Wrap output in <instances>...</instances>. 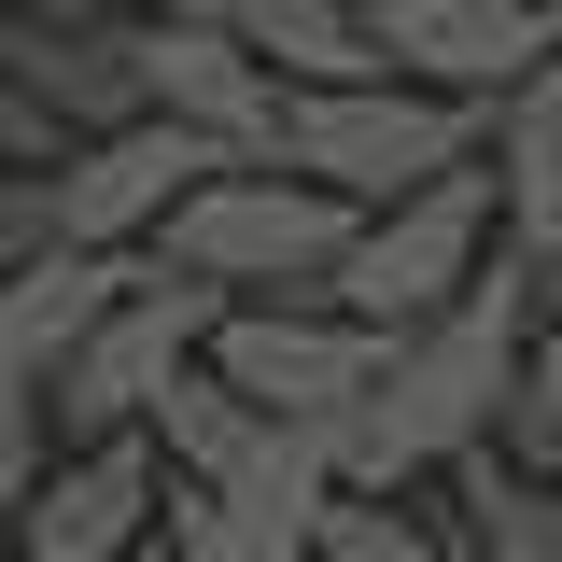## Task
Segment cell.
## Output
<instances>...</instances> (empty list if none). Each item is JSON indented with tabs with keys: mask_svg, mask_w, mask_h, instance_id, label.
Instances as JSON below:
<instances>
[{
	"mask_svg": "<svg viewBox=\"0 0 562 562\" xmlns=\"http://www.w3.org/2000/svg\"><path fill=\"white\" fill-rule=\"evenodd\" d=\"M127 57H140V113L211 127L225 155H281V70L239 57L225 14H127Z\"/></svg>",
	"mask_w": 562,
	"mask_h": 562,
	"instance_id": "obj_9",
	"label": "cell"
},
{
	"mask_svg": "<svg viewBox=\"0 0 562 562\" xmlns=\"http://www.w3.org/2000/svg\"><path fill=\"white\" fill-rule=\"evenodd\" d=\"M366 43L394 85H436V99H506L520 70L562 57V0H366Z\"/></svg>",
	"mask_w": 562,
	"mask_h": 562,
	"instance_id": "obj_8",
	"label": "cell"
},
{
	"mask_svg": "<svg viewBox=\"0 0 562 562\" xmlns=\"http://www.w3.org/2000/svg\"><path fill=\"white\" fill-rule=\"evenodd\" d=\"M492 225L535 281H562V57L492 99Z\"/></svg>",
	"mask_w": 562,
	"mask_h": 562,
	"instance_id": "obj_11",
	"label": "cell"
},
{
	"mask_svg": "<svg viewBox=\"0 0 562 562\" xmlns=\"http://www.w3.org/2000/svg\"><path fill=\"white\" fill-rule=\"evenodd\" d=\"M225 14V43L281 85H366L380 43H366V0H211Z\"/></svg>",
	"mask_w": 562,
	"mask_h": 562,
	"instance_id": "obj_13",
	"label": "cell"
},
{
	"mask_svg": "<svg viewBox=\"0 0 562 562\" xmlns=\"http://www.w3.org/2000/svg\"><path fill=\"white\" fill-rule=\"evenodd\" d=\"M127 268L140 254H70V239L29 254V268H0V394H43V380L70 366V338L127 295Z\"/></svg>",
	"mask_w": 562,
	"mask_h": 562,
	"instance_id": "obj_12",
	"label": "cell"
},
{
	"mask_svg": "<svg viewBox=\"0 0 562 562\" xmlns=\"http://www.w3.org/2000/svg\"><path fill=\"white\" fill-rule=\"evenodd\" d=\"M113 14H211V0H113Z\"/></svg>",
	"mask_w": 562,
	"mask_h": 562,
	"instance_id": "obj_21",
	"label": "cell"
},
{
	"mask_svg": "<svg viewBox=\"0 0 562 562\" xmlns=\"http://www.w3.org/2000/svg\"><path fill=\"white\" fill-rule=\"evenodd\" d=\"M380 324H351V310H324V295H225V324L198 338V366L225 380V394H254V408L281 422H338L366 380H380Z\"/></svg>",
	"mask_w": 562,
	"mask_h": 562,
	"instance_id": "obj_6",
	"label": "cell"
},
{
	"mask_svg": "<svg viewBox=\"0 0 562 562\" xmlns=\"http://www.w3.org/2000/svg\"><path fill=\"white\" fill-rule=\"evenodd\" d=\"M492 254V169L464 155V169H436V183H408V198H380L366 225H351V254L324 268V310H351V324H422V310H450L464 281H479Z\"/></svg>",
	"mask_w": 562,
	"mask_h": 562,
	"instance_id": "obj_5",
	"label": "cell"
},
{
	"mask_svg": "<svg viewBox=\"0 0 562 562\" xmlns=\"http://www.w3.org/2000/svg\"><path fill=\"white\" fill-rule=\"evenodd\" d=\"M351 225L366 211L338 198V183H310V169H211L198 198H169V225H155V254L183 281H225V295H324V268L351 254Z\"/></svg>",
	"mask_w": 562,
	"mask_h": 562,
	"instance_id": "obj_2",
	"label": "cell"
},
{
	"mask_svg": "<svg viewBox=\"0 0 562 562\" xmlns=\"http://www.w3.org/2000/svg\"><path fill=\"white\" fill-rule=\"evenodd\" d=\"M211 169H268V155H225L211 127H169V113H127L85 155H57V239L70 254H127L169 225V198H198Z\"/></svg>",
	"mask_w": 562,
	"mask_h": 562,
	"instance_id": "obj_7",
	"label": "cell"
},
{
	"mask_svg": "<svg viewBox=\"0 0 562 562\" xmlns=\"http://www.w3.org/2000/svg\"><path fill=\"white\" fill-rule=\"evenodd\" d=\"M479 99H436V85H394V70H366V85H281V169H310V183H338L351 211L408 198L436 169H464L479 155Z\"/></svg>",
	"mask_w": 562,
	"mask_h": 562,
	"instance_id": "obj_3",
	"label": "cell"
},
{
	"mask_svg": "<svg viewBox=\"0 0 562 562\" xmlns=\"http://www.w3.org/2000/svg\"><path fill=\"white\" fill-rule=\"evenodd\" d=\"M492 436H506V464H520V479H549V492H562V295H549V324L520 338V380H506Z\"/></svg>",
	"mask_w": 562,
	"mask_h": 562,
	"instance_id": "obj_15",
	"label": "cell"
},
{
	"mask_svg": "<svg viewBox=\"0 0 562 562\" xmlns=\"http://www.w3.org/2000/svg\"><path fill=\"white\" fill-rule=\"evenodd\" d=\"M43 464H57V422H43V394H0V520L43 492Z\"/></svg>",
	"mask_w": 562,
	"mask_h": 562,
	"instance_id": "obj_18",
	"label": "cell"
},
{
	"mask_svg": "<svg viewBox=\"0 0 562 562\" xmlns=\"http://www.w3.org/2000/svg\"><path fill=\"white\" fill-rule=\"evenodd\" d=\"M169 562H310L295 520H254V506H225V492H169Z\"/></svg>",
	"mask_w": 562,
	"mask_h": 562,
	"instance_id": "obj_17",
	"label": "cell"
},
{
	"mask_svg": "<svg viewBox=\"0 0 562 562\" xmlns=\"http://www.w3.org/2000/svg\"><path fill=\"white\" fill-rule=\"evenodd\" d=\"M310 562H450V535H422L394 492H324L310 506Z\"/></svg>",
	"mask_w": 562,
	"mask_h": 562,
	"instance_id": "obj_16",
	"label": "cell"
},
{
	"mask_svg": "<svg viewBox=\"0 0 562 562\" xmlns=\"http://www.w3.org/2000/svg\"><path fill=\"white\" fill-rule=\"evenodd\" d=\"M57 155H70V127L29 99V85H0V169H57Z\"/></svg>",
	"mask_w": 562,
	"mask_h": 562,
	"instance_id": "obj_20",
	"label": "cell"
},
{
	"mask_svg": "<svg viewBox=\"0 0 562 562\" xmlns=\"http://www.w3.org/2000/svg\"><path fill=\"white\" fill-rule=\"evenodd\" d=\"M450 492H464V549H479V562H562V492L520 479L492 436L450 450Z\"/></svg>",
	"mask_w": 562,
	"mask_h": 562,
	"instance_id": "obj_14",
	"label": "cell"
},
{
	"mask_svg": "<svg viewBox=\"0 0 562 562\" xmlns=\"http://www.w3.org/2000/svg\"><path fill=\"white\" fill-rule=\"evenodd\" d=\"M211 324H225V281H183L169 254H155V268H127V295H113V310L70 338V366L43 380V422H57L70 450H85V436H140V408L198 366Z\"/></svg>",
	"mask_w": 562,
	"mask_h": 562,
	"instance_id": "obj_4",
	"label": "cell"
},
{
	"mask_svg": "<svg viewBox=\"0 0 562 562\" xmlns=\"http://www.w3.org/2000/svg\"><path fill=\"white\" fill-rule=\"evenodd\" d=\"M14 535H29V562H127L155 535V450L140 436H85L70 464H43Z\"/></svg>",
	"mask_w": 562,
	"mask_h": 562,
	"instance_id": "obj_10",
	"label": "cell"
},
{
	"mask_svg": "<svg viewBox=\"0 0 562 562\" xmlns=\"http://www.w3.org/2000/svg\"><path fill=\"white\" fill-rule=\"evenodd\" d=\"M127 562H169V549H127Z\"/></svg>",
	"mask_w": 562,
	"mask_h": 562,
	"instance_id": "obj_23",
	"label": "cell"
},
{
	"mask_svg": "<svg viewBox=\"0 0 562 562\" xmlns=\"http://www.w3.org/2000/svg\"><path fill=\"white\" fill-rule=\"evenodd\" d=\"M450 562H479V549H464V535H450Z\"/></svg>",
	"mask_w": 562,
	"mask_h": 562,
	"instance_id": "obj_22",
	"label": "cell"
},
{
	"mask_svg": "<svg viewBox=\"0 0 562 562\" xmlns=\"http://www.w3.org/2000/svg\"><path fill=\"white\" fill-rule=\"evenodd\" d=\"M29 254H57V169H14L0 183V268H29Z\"/></svg>",
	"mask_w": 562,
	"mask_h": 562,
	"instance_id": "obj_19",
	"label": "cell"
},
{
	"mask_svg": "<svg viewBox=\"0 0 562 562\" xmlns=\"http://www.w3.org/2000/svg\"><path fill=\"white\" fill-rule=\"evenodd\" d=\"M562 281H535L520 254H479V281L450 295V310H422L394 324L380 351V380L324 422V450H338V492H394L408 464H450V450H479L492 408H506V380H520V338L549 324Z\"/></svg>",
	"mask_w": 562,
	"mask_h": 562,
	"instance_id": "obj_1",
	"label": "cell"
}]
</instances>
